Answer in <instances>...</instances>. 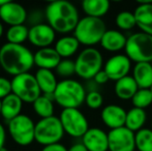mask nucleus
<instances>
[{
  "mask_svg": "<svg viewBox=\"0 0 152 151\" xmlns=\"http://www.w3.org/2000/svg\"><path fill=\"white\" fill-rule=\"evenodd\" d=\"M34 65V54L24 44L6 42L0 48V66L14 77L29 73Z\"/></svg>",
  "mask_w": 152,
  "mask_h": 151,
  "instance_id": "obj_1",
  "label": "nucleus"
},
{
  "mask_svg": "<svg viewBox=\"0 0 152 151\" xmlns=\"http://www.w3.org/2000/svg\"><path fill=\"white\" fill-rule=\"evenodd\" d=\"M48 24L59 33H68L76 29L80 16L78 8L72 3L65 0L52 1L45 9Z\"/></svg>",
  "mask_w": 152,
  "mask_h": 151,
  "instance_id": "obj_2",
  "label": "nucleus"
},
{
  "mask_svg": "<svg viewBox=\"0 0 152 151\" xmlns=\"http://www.w3.org/2000/svg\"><path fill=\"white\" fill-rule=\"evenodd\" d=\"M86 89L79 81L64 79L58 82L54 92L55 101L63 109H78L86 98Z\"/></svg>",
  "mask_w": 152,
  "mask_h": 151,
  "instance_id": "obj_3",
  "label": "nucleus"
},
{
  "mask_svg": "<svg viewBox=\"0 0 152 151\" xmlns=\"http://www.w3.org/2000/svg\"><path fill=\"white\" fill-rule=\"evenodd\" d=\"M106 31V23L102 19L86 16L80 19L76 29L74 30V36L79 40L80 44L90 48L102 42Z\"/></svg>",
  "mask_w": 152,
  "mask_h": 151,
  "instance_id": "obj_4",
  "label": "nucleus"
},
{
  "mask_svg": "<svg viewBox=\"0 0 152 151\" xmlns=\"http://www.w3.org/2000/svg\"><path fill=\"white\" fill-rule=\"evenodd\" d=\"M76 75L84 80H93L104 67V57L97 49L90 47L85 48L79 53L75 60Z\"/></svg>",
  "mask_w": 152,
  "mask_h": 151,
  "instance_id": "obj_5",
  "label": "nucleus"
},
{
  "mask_svg": "<svg viewBox=\"0 0 152 151\" xmlns=\"http://www.w3.org/2000/svg\"><path fill=\"white\" fill-rule=\"evenodd\" d=\"M125 55L136 63L152 62V35L137 32L127 37Z\"/></svg>",
  "mask_w": 152,
  "mask_h": 151,
  "instance_id": "obj_6",
  "label": "nucleus"
},
{
  "mask_svg": "<svg viewBox=\"0 0 152 151\" xmlns=\"http://www.w3.org/2000/svg\"><path fill=\"white\" fill-rule=\"evenodd\" d=\"M59 117L52 116L49 118H42L35 123L34 141L42 146L59 143L64 136Z\"/></svg>",
  "mask_w": 152,
  "mask_h": 151,
  "instance_id": "obj_7",
  "label": "nucleus"
},
{
  "mask_svg": "<svg viewBox=\"0 0 152 151\" xmlns=\"http://www.w3.org/2000/svg\"><path fill=\"white\" fill-rule=\"evenodd\" d=\"M7 131L15 143L20 146H28L34 141L35 123L29 116L21 114L8 121Z\"/></svg>",
  "mask_w": 152,
  "mask_h": 151,
  "instance_id": "obj_8",
  "label": "nucleus"
},
{
  "mask_svg": "<svg viewBox=\"0 0 152 151\" xmlns=\"http://www.w3.org/2000/svg\"><path fill=\"white\" fill-rule=\"evenodd\" d=\"M12 93L16 94L23 103L33 104L42 95L36 79L30 73L16 76L12 80Z\"/></svg>",
  "mask_w": 152,
  "mask_h": 151,
  "instance_id": "obj_9",
  "label": "nucleus"
},
{
  "mask_svg": "<svg viewBox=\"0 0 152 151\" xmlns=\"http://www.w3.org/2000/svg\"><path fill=\"white\" fill-rule=\"evenodd\" d=\"M59 119L64 133L72 138H83L90 128L87 118L79 109H63Z\"/></svg>",
  "mask_w": 152,
  "mask_h": 151,
  "instance_id": "obj_10",
  "label": "nucleus"
},
{
  "mask_svg": "<svg viewBox=\"0 0 152 151\" xmlns=\"http://www.w3.org/2000/svg\"><path fill=\"white\" fill-rule=\"evenodd\" d=\"M109 137V151H134L136 141L134 133L127 127H119L111 129L108 133Z\"/></svg>",
  "mask_w": 152,
  "mask_h": 151,
  "instance_id": "obj_11",
  "label": "nucleus"
},
{
  "mask_svg": "<svg viewBox=\"0 0 152 151\" xmlns=\"http://www.w3.org/2000/svg\"><path fill=\"white\" fill-rule=\"evenodd\" d=\"M132 67V60L124 54H116L109 58L104 65V71L109 79L117 82L118 80L127 77Z\"/></svg>",
  "mask_w": 152,
  "mask_h": 151,
  "instance_id": "obj_12",
  "label": "nucleus"
},
{
  "mask_svg": "<svg viewBox=\"0 0 152 151\" xmlns=\"http://www.w3.org/2000/svg\"><path fill=\"white\" fill-rule=\"evenodd\" d=\"M56 38V31L49 24H37L29 28L28 40L38 49L49 48Z\"/></svg>",
  "mask_w": 152,
  "mask_h": 151,
  "instance_id": "obj_13",
  "label": "nucleus"
},
{
  "mask_svg": "<svg viewBox=\"0 0 152 151\" xmlns=\"http://www.w3.org/2000/svg\"><path fill=\"white\" fill-rule=\"evenodd\" d=\"M28 14L22 4L14 1H8L5 5L0 7V19L10 26L24 25L27 21Z\"/></svg>",
  "mask_w": 152,
  "mask_h": 151,
  "instance_id": "obj_14",
  "label": "nucleus"
},
{
  "mask_svg": "<svg viewBox=\"0 0 152 151\" xmlns=\"http://www.w3.org/2000/svg\"><path fill=\"white\" fill-rule=\"evenodd\" d=\"M82 143L84 144L88 151H108V133L98 127H91L83 136Z\"/></svg>",
  "mask_w": 152,
  "mask_h": 151,
  "instance_id": "obj_15",
  "label": "nucleus"
},
{
  "mask_svg": "<svg viewBox=\"0 0 152 151\" xmlns=\"http://www.w3.org/2000/svg\"><path fill=\"white\" fill-rule=\"evenodd\" d=\"M126 114L127 112L121 106L112 104L106 106L102 110L100 117L106 126H108L110 129H116L125 126Z\"/></svg>",
  "mask_w": 152,
  "mask_h": 151,
  "instance_id": "obj_16",
  "label": "nucleus"
},
{
  "mask_svg": "<svg viewBox=\"0 0 152 151\" xmlns=\"http://www.w3.org/2000/svg\"><path fill=\"white\" fill-rule=\"evenodd\" d=\"M62 60L60 55L57 53L55 48H42L38 49L34 53V64L42 69H56Z\"/></svg>",
  "mask_w": 152,
  "mask_h": 151,
  "instance_id": "obj_17",
  "label": "nucleus"
},
{
  "mask_svg": "<svg viewBox=\"0 0 152 151\" xmlns=\"http://www.w3.org/2000/svg\"><path fill=\"white\" fill-rule=\"evenodd\" d=\"M134 15L141 32L152 35V2L141 1L134 8Z\"/></svg>",
  "mask_w": 152,
  "mask_h": 151,
  "instance_id": "obj_18",
  "label": "nucleus"
},
{
  "mask_svg": "<svg viewBox=\"0 0 152 151\" xmlns=\"http://www.w3.org/2000/svg\"><path fill=\"white\" fill-rule=\"evenodd\" d=\"M127 42V37L119 30L110 29L107 30L102 38L100 44L107 52L116 53L121 50H124Z\"/></svg>",
  "mask_w": 152,
  "mask_h": 151,
  "instance_id": "obj_19",
  "label": "nucleus"
},
{
  "mask_svg": "<svg viewBox=\"0 0 152 151\" xmlns=\"http://www.w3.org/2000/svg\"><path fill=\"white\" fill-rule=\"evenodd\" d=\"M132 78L140 89L152 87V65L150 62L136 63L132 69Z\"/></svg>",
  "mask_w": 152,
  "mask_h": 151,
  "instance_id": "obj_20",
  "label": "nucleus"
},
{
  "mask_svg": "<svg viewBox=\"0 0 152 151\" xmlns=\"http://www.w3.org/2000/svg\"><path fill=\"white\" fill-rule=\"evenodd\" d=\"M139 89L140 88L138 87L132 76L124 77L117 82H115L114 85L115 94L118 98L122 99V101H127V99L132 101V98Z\"/></svg>",
  "mask_w": 152,
  "mask_h": 151,
  "instance_id": "obj_21",
  "label": "nucleus"
},
{
  "mask_svg": "<svg viewBox=\"0 0 152 151\" xmlns=\"http://www.w3.org/2000/svg\"><path fill=\"white\" fill-rule=\"evenodd\" d=\"M23 107V101L14 93H10L6 97L2 99L1 107V116L6 121H10L14 118L21 115Z\"/></svg>",
  "mask_w": 152,
  "mask_h": 151,
  "instance_id": "obj_22",
  "label": "nucleus"
},
{
  "mask_svg": "<svg viewBox=\"0 0 152 151\" xmlns=\"http://www.w3.org/2000/svg\"><path fill=\"white\" fill-rule=\"evenodd\" d=\"M34 77H35L36 82H37L38 86H39L40 91L44 94L55 92L58 82H57L56 76L54 75V73L52 71L38 69Z\"/></svg>",
  "mask_w": 152,
  "mask_h": 151,
  "instance_id": "obj_23",
  "label": "nucleus"
},
{
  "mask_svg": "<svg viewBox=\"0 0 152 151\" xmlns=\"http://www.w3.org/2000/svg\"><path fill=\"white\" fill-rule=\"evenodd\" d=\"M80 42L74 35H64L56 40L55 50L61 58H68L78 52Z\"/></svg>",
  "mask_w": 152,
  "mask_h": 151,
  "instance_id": "obj_24",
  "label": "nucleus"
},
{
  "mask_svg": "<svg viewBox=\"0 0 152 151\" xmlns=\"http://www.w3.org/2000/svg\"><path fill=\"white\" fill-rule=\"evenodd\" d=\"M82 9L87 17L102 19L110 9V2L108 0H84Z\"/></svg>",
  "mask_w": 152,
  "mask_h": 151,
  "instance_id": "obj_25",
  "label": "nucleus"
},
{
  "mask_svg": "<svg viewBox=\"0 0 152 151\" xmlns=\"http://www.w3.org/2000/svg\"><path fill=\"white\" fill-rule=\"evenodd\" d=\"M147 120V114L145 110L139 108H132L126 114L125 127L136 133L137 131L144 128V125Z\"/></svg>",
  "mask_w": 152,
  "mask_h": 151,
  "instance_id": "obj_26",
  "label": "nucleus"
},
{
  "mask_svg": "<svg viewBox=\"0 0 152 151\" xmlns=\"http://www.w3.org/2000/svg\"><path fill=\"white\" fill-rule=\"evenodd\" d=\"M33 110L36 115L42 118H49L54 116V101L42 94L33 104Z\"/></svg>",
  "mask_w": 152,
  "mask_h": 151,
  "instance_id": "obj_27",
  "label": "nucleus"
},
{
  "mask_svg": "<svg viewBox=\"0 0 152 151\" xmlns=\"http://www.w3.org/2000/svg\"><path fill=\"white\" fill-rule=\"evenodd\" d=\"M29 29L25 25L10 26L6 30V39L7 42L15 44H23V42L28 39Z\"/></svg>",
  "mask_w": 152,
  "mask_h": 151,
  "instance_id": "obj_28",
  "label": "nucleus"
},
{
  "mask_svg": "<svg viewBox=\"0 0 152 151\" xmlns=\"http://www.w3.org/2000/svg\"><path fill=\"white\" fill-rule=\"evenodd\" d=\"M136 149L138 151H152V131L151 128H142L134 133Z\"/></svg>",
  "mask_w": 152,
  "mask_h": 151,
  "instance_id": "obj_29",
  "label": "nucleus"
},
{
  "mask_svg": "<svg viewBox=\"0 0 152 151\" xmlns=\"http://www.w3.org/2000/svg\"><path fill=\"white\" fill-rule=\"evenodd\" d=\"M115 24L120 30H132V28L137 26L134 12H128V10L120 12L119 14H117L116 18H115Z\"/></svg>",
  "mask_w": 152,
  "mask_h": 151,
  "instance_id": "obj_30",
  "label": "nucleus"
},
{
  "mask_svg": "<svg viewBox=\"0 0 152 151\" xmlns=\"http://www.w3.org/2000/svg\"><path fill=\"white\" fill-rule=\"evenodd\" d=\"M132 104L134 108L145 110L152 104V92L150 89H139L132 98Z\"/></svg>",
  "mask_w": 152,
  "mask_h": 151,
  "instance_id": "obj_31",
  "label": "nucleus"
},
{
  "mask_svg": "<svg viewBox=\"0 0 152 151\" xmlns=\"http://www.w3.org/2000/svg\"><path fill=\"white\" fill-rule=\"evenodd\" d=\"M56 73L58 76L64 79H69L76 74V64L75 61L70 59H62L58 66L56 67Z\"/></svg>",
  "mask_w": 152,
  "mask_h": 151,
  "instance_id": "obj_32",
  "label": "nucleus"
},
{
  "mask_svg": "<svg viewBox=\"0 0 152 151\" xmlns=\"http://www.w3.org/2000/svg\"><path fill=\"white\" fill-rule=\"evenodd\" d=\"M85 103H86L88 108H90L92 110H97L104 104V96L97 90L88 91L86 94V98H85Z\"/></svg>",
  "mask_w": 152,
  "mask_h": 151,
  "instance_id": "obj_33",
  "label": "nucleus"
},
{
  "mask_svg": "<svg viewBox=\"0 0 152 151\" xmlns=\"http://www.w3.org/2000/svg\"><path fill=\"white\" fill-rule=\"evenodd\" d=\"M10 93H12V81L4 77H0V99H3Z\"/></svg>",
  "mask_w": 152,
  "mask_h": 151,
  "instance_id": "obj_34",
  "label": "nucleus"
},
{
  "mask_svg": "<svg viewBox=\"0 0 152 151\" xmlns=\"http://www.w3.org/2000/svg\"><path fill=\"white\" fill-rule=\"evenodd\" d=\"M42 17H44V14L42 12H38V10H34L32 12L30 15H28V18H27V21L29 23H31L32 26L34 25H37V24H42Z\"/></svg>",
  "mask_w": 152,
  "mask_h": 151,
  "instance_id": "obj_35",
  "label": "nucleus"
},
{
  "mask_svg": "<svg viewBox=\"0 0 152 151\" xmlns=\"http://www.w3.org/2000/svg\"><path fill=\"white\" fill-rule=\"evenodd\" d=\"M93 81L97 85H104V84H106L108 81H110V79H109L108 75L106 74V71L102 69V71H100L99 73L97 74V75L94 77Z\"/></svg>",
  "mask_w": 152,
  "mask_h": 151,
  "instance_id": "obj_36",
  "label": "nucleus"
},
{
  "mask_svg": "<svg viewBox=\"0 0 152 151\" xmlns=\"http://www.w3.org/2000/svg\"><path fill=\"white\" fill-rule=\"evenodd\" d=\"M42 151H68V149L64 145H62V144L56 143L51 144V145L48 146H44Z\"/></svg>",
  "mask_w": 152,
  "mask_h": 151,
  "instance_id": "obj_37",
  "label": "nucleus"
},
{
  "mask_svg": "<svg viewBox=\"0 0 152 151\" xmlns=\"http://www.w3.org/2000/svg\"><path fill=\"white\" fill-rule=\"evenodd\" d=\"M5 139H6V133L5 128H4L3 125L0 123V150L3 147H5Z\"/></svg>",
  "mask_w": 152,
  "mask_h": 151,
  "instance_id": "obj_38",
  "label": "nucleus"
},
{
  "mask_svg": "<svg viewBox=\"0 0 152 151\" xmlns=\"http://www.w3.org/2000/svg\"><path fill=\"white\" fill-rule=\"evenodd\" d=\"M68 151H88L83 143H76L68 148Z\"/></svg>",
  "mask_w": 152,
  "mask_h": 151,
  "instance_id": "obj_39",
  "label": "nucleus"
},
{
  "mask_svg": "<svg viewBox=\"0 0 152 151\" xmlns=\"http://www.w3.org/2000/svg\"><path fill=\"white\" fill-rule=\"evenodd\" d=\"M8 1H10V0H0V7H1V6H3V5H5Z\"/></svg>",
  "mask_w": 152,
  "mask_h": 151,
  "instance_id": "obj_40",
  "label": "nucleus"
},
{
  "mask_svg": "<svg viewBox=\"0 0 152 151\" xmlns=\"http://www.w3.org/2000/svg\"><path fill=\"white\" fill-rule=\"evenodd\" d=\"M3 31H4L3 25H2V24H1V22H0V37L2 36V34H3Z\"/></svg>",
  "mask_w": 152,
  "mask_h": 151,
  "instance_id": "obj_41",
  "label": "nucleus"
},
{
  "mask_svg": "<svg viewBox=\"0 0 152 151\" xmlns=\"http://www.w3.org/2000/svg\"><path fill=\"white\" fill-rule=\"evenodd\" d=\"M1 107H2V99H0V115H1Z\"/></svg>",
  "mask_w": 152,
  "mask_h": 151,
  "instance_id": "obj_42",
  "label": "nucleus"
},
{
  "mask_svg": "<svg viewBox=\"0 0 152 151\" xmlns=\"http://www.w3.org/2000/svg\"><path fill=\"white\" fill-rule=\"evenodd\" d=\"M0 151H8L7 149H6V148L5 147H3V148H2V149L1 150H0Z\"/></svg>",
  "mask_w": 152,
  "mask_h": 151,
  "instance_id": "obj_43",
  "label": "nucleus"
},
{
  "mask_svg": "<svg viewBox=\"0 0 152 151\" xmlns=\"http://www.w3.org/2000/svg\"><path fill=\"white\" fill-rule=\"evenodd\" d=\"M151 131H152V121H151Z\"/></svg>",
  "mask_w": 152,
  "mask_h": 151,
  "instance_id": "obj_44",
  "label": "nucleus"
},
{
  "mask_svg": "<svg viewBox=\"0 0 152 151\" xmlns=\"http://www.w3.org/2000/svg\"><path fill=\"white\" fill-rule=\"evenodd\" d=\"M150 90H151V92H152V87H151V88H150Z\"/></svg>",
  "mask_w": 152,
  "mask_h": 151,
  "instance_id": "obj_45",
  "label": "nucleus"
},
{
  "mask_svg": "<svg viewBox=\"0 0 152 151\" xmlns=\"http://www.w3.org/2000/svg\"><path fill=\"white\" fill-rule=\"evenodd\" d=\"M151 65H152V62H151Z\"/></svg>",
  "mask_w": 152,
  "mask_h": 151,
  "instance_id": "obj_46",
  "label": "nucleus"
}]
</instances>
